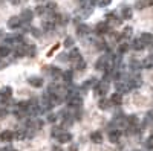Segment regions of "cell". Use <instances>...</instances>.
<instances>
[{"mask_svg":"<svg viewBox=\"0 0 153 151\" xmlns=\"http://www.w3.org/2000/svg\"><path fill=\"white\" fill-rule=\"evenodd\" d=\"M107 90H109V81H106V80L97 81V82L94 84V92H95V95H98V96H104V95L107 93Z\"/></svg>","mask_w":153,"mask_h":151,"instance_id":"cell-1","label":"cell"},{"mask_svg":"<svg viewBox=\"0 0 153 151\" xmlns=\"http://www.w3.org/2000/svg\"><path fill=\"white\" fill-rule=\"evenodd\" d=\"M127 84H129V89L130 90L132 89H138V87H141L143 80H141V77H139L138 73H133V75H130V77H129V80H127Z\"/></svg>","mask_w":153,"mask_h":151,"instance_id":"cell-2","label":"cell"},{"mask_svg":"<svg viewBox=\"0 0 153 151\" xmlns=\"http://www.w3.org/2000/svg\"><path fill=\"white\" fill-rule=\"evenodd\" d=\"M106 21L109 24H115V26H118V24H121V21H123V17L118 15L115 11H112V12H107V14H106Z\"/></svg>","mask_w":153,"mask_h":151,"instance_id":"cell-3","label":"cell"},{"mask_svg":"<svg viewBox=\"0 0 153 151\" xmlns=\"http://www.w3.org/2000/svg\"><path fill=\"white\" fill-rule=\"evenodd\" d=\"M107 32H110V24L106 21H101V23H98L97 26H95V34L97 35H104V34H107Z\"/></svg>","mask_w":153,"mask_h":151,"instance_id":"cell-4","label":"cell"},{"mask_svg":"<svg viewBox=\"0 0 153 151\" xmlns=\"http://www.w3.org/2000/svg\"><path fill=\"white\" fill-rule=\"evenodd\" d=\"M5 41H6L8 46H11V44L19 46V44H23V43H25V40H23L22 35H9V37H6V38H5Z\"/></svg>","mask_w":153,"mask_h":151,"instance_id":"cell-5","label":"cell"},{"mask_svg":"<svg viewBox=\"0 0 153 151\" xmlns=\"http://www.w3.org/2000/svg\"><path fill=\"white\" fill-rule=\"evenodd\" d=\"M32 17H34V12H32L31 9H25V11L22 12V15H20L22 24H29L31 20H32Z\"/></svg>","mask_w":153,"mask_h":151,"instance_id":"cell-6","label":"cell"},{"mask_svg":"<svg viewBox=\"0 0 153 151\" xmlns=\"http://www.w3.org/2000/svg\"><path fill=\"white\" fill-rule=\"evenodd\" d=\"M11 96H12V89L11 87H3V89H0V99H2L3 104L11 99Z\"/></svg>","mask_w":153,"mask_h":151,"instance_id":"cell-7","label":"cell"},{"mask_svg":"<svg viewBox=\"0 0 153 151\" xmlns=\"http://www.w3.org/2000/svg\"><path fill=\"white\" fill-rule=\"evenodd\" d=\"M115 89H117V92L118 93H127L130 89H129V84H127V81L124 82V81H115Z\"/></svg>","mask_w":153,"mask_h":151,"instance_id":"cell-8","label":"cell"},{"mask_svg":"<svg viewBox=\"0 0 153 151\" xmlns=\"http://www.w3.org/2000/svg\"><path fill=\"white\" fill-rule=\"evenodd\" d=\"M80 58H83L81 54H80V50L76 49V47H72V49L69 50V54H68V60H69L71 63H74V61L80 60Z\"/></svg>","mask_w":153,"mask_h":151,"instance_id":"cell-9","label":"cell"},{"mask_svg":"<svg viewBox=\"0 0 153 151\" xmlns=\"http://www.w3.org/2000/svg\"><path fill=\"white\" fill-rule=\"evenodd\" d=\"M76 34H78L80 37H86L87 34H91V28L84 23H80L78 26H76Z\"/></svg>","mask_w":153,"mask_h":151,"instance_id":"cell-10","label":"cell"},{"mask_svg":"<svg viewBox=\"0 0 153 151\" xmlns=\"http://www.w3.org/2000/svg\"><path fill=\"white\" fill-rule=\"evenodd\" d=\"M57 139H58L60 144H68V142L72 141V134L68 133V131H61V133L57 136Z\"/></svg>","mask_w":153,"mask_h":151,"instance_id":"cell-11","label":"cell"},{"mask_svg":"<svg viewBox=\"0 0 153 151\" xmlns=\"http://www.w3.org/2000/svg\"><path fill=\"white\" fill-rule=\"evenodd\" d=\"M120 139H121V131L120 130H110L109 131V141L110 142L117 144V142H120Z\"/></svg>","mask_w":153,"mask_h":151,"instance_id":"cell-12","label":"cell"},{"mask_svg":"<svg viewBox=\"0 0 153 151\" xmlns=\"http://www.w3.org/2000/svg\"><path fill=\"white\" fill-rule=\"evenodd\" d=\"M12 139H14V131L5 130V131L0 133V141H3V142H11Z\"/></svg>","mask_w":153,"mask_h":151,"instance_id":"cell-13","label":"cell"},{"mask_svg":"<svg viewBox=\"0 0 153 151\" xmlns=\"http://www.w3.org/2000/svg\"><path fill=\"white\" fill-rule=\"evenodd\" d=\"M147 46L144 44V41L141 40V38H133L132 40V49L133 50H143V49H146Z\"/></svg>","mask_w":153,"mask_h":151,"instance_id":"cell-14","label":"cell"},{"mask_svg":"<svg viewBox=\"0 0 153 151\" xmlns=\"http://www.w3.org/2000/svg\"><path fill=\"white\" fill-rule=\"evenodd\" d=\"M8 26H9L11 29H17V28H20V26H22V20H20V17H11V18L8 20Z\"/></svg>","mask_w":153,"mask_h":151,"instance_id":"cell-15","label":"cell"},{"mask_svg":"<svg viewBox=\"0 0 153 151\" xmlns=\"http://www.w3.org/2000/svg\"><path fill=\"white\" fill-rule=\"evenodd\" d=\"M149 6H153V0H138L135 3L136 9H144V8H149Z\"/></svg>","mask_w":153,"mask_h":151,"instance_id":"cell-16","label":"cell"},{"mask_svg":"<svg viewBox=\"0 0 153 151\" xmlns=\"http://www.w3.org/2000/svg\"><path fill=\"white\" fill-rule=\"evenodd\" d=\"M110 102L113 104V105H120L121 102H123V95L121 93H113L112 96H110Z\"/></svg>","mask_w":153,"mask_h":151,"instance_id":"cell-17","label":"cell"},{"mask_svg":"<svg viewBox=\"0 0 153 151\" xmlns=\"http://www.w3.org/2000/svg\"><path fill=\"white\" fill-rule=\"evenodd\" d=\"M28 82H29L32 87H42V85H43V80L38 78V77H31V78H28Z\"/></svg>","mask_w":153,"mask_h":151,"instance_id":"cell-18","label":"cell"},{"mask_svg":"<svg viewBox=\"0 0 153 151\" xmlns=\"http://www.w3.org/2000/svg\"><path fill=\"white\" fill-rule=\"evenodd\" d=\"M46 70H48V73L51 75V77H54V78L61 77V75H63V70H61V69H58V67H48Z\"/></svg>","mask_w":153,"mask_h":151,"instance_id":"cell-19","label":"cell"},{"mask_svg":"<svg viewBox=\"0 0 153 151\" xmlns=\"http://www.w3.org/2000/svg\"><path fill=\"white\" fill-rule=\"evenodd\" d=\"M74 69L75 70H84L86 69V63H84V60L83 58H80V60H76V61H74Z\"/></svg>","mask_w":153,"mask_h":151,"instance_id":"cell-20","label":"cell"},{"mask_svg":"<svg viewBox=\"0 0 153 151\" xmlns=\"http://www.w3.org/2000/svg\"><path fill=\"white\" fill-rule=\"evenodd\" d=\"M112 105V102H110V99H106V98H101L100 101H98V107L100 108H103V110H107L109 107Z\"/></svg>","mask_w":153,"mask_h":151,"instance_id":"cell-21","label":"cell"},{"mask_svg":"<svg viewBox=\"0 0 153 151\" xmlns=\"http://www.w3.org/2000/svg\"><path fill=\"white\" fill-rule=\"evenodd\" d=\"M91 141L95 142V144H101V142H103V134H101L100 131H94L91 134Z\"/></svg>","mask_w":153,"mask_h":151,"instance_id":"cell-22","label":"cell"},{"mask_svg":"<svg viewBox=\"0 0 153 151\" xmlns=\"http://www.w3.org/2000/svg\"><path fill=\"white\" fill-rule=\"evenodd\" d=\"M139 38H141V40L144 41V44H146V46H150V44L153 43V35H152V34H147V32H146V34H143L141 37H139Z\"/></svg>","mask_w":153,"mask_h":151,"instance_id":"cell-23","label":"cell"},{"mask_svg":"<svg viewBox=\"0 0 153 151\" xmlns=\"http://www.w3.org/2000/svg\"><path fill=\"white\" fill-rule=\"evenodd\" d=\"M61 78H63V81H65V82H71L72 78H74V72L72 70H65V72H63V75H61Z\"/></svg>","mask_w":153,"mask_h":151,"instance_id":"cell-24","label":"cell"},{"mask_svg":"<svg viewBox=\"0 0 153 151\" xmlns=\"http://www.w3.org/2000/svg\"><path fill=\"white\" fill-rule=\"evenodd\" d=\"M121 17L123 18H132V8H129V6H124L123 8V11H121Z\"/></svg>","mask_w":153,"mask_h":151,"instance_id":"cell-25","label":"cell"},{"mask_svg":"<svg viewBox=\"0 0 153 151\" xmlns=\"http://www.w3.org/2000/svg\"><path fill=\"white\" fill-rule=\"evenodd\" d=\"M26 136H28V131H26V130H19V131H16V133H14V139L23 141Z\"/></svg>","mask_w":153,"mask_h":151,"instance_id":"cell-26","label":"cell"},{"mask_svg":"<svg viewBox=\"0 0 153 151\" xmlns=\"http://www.w3.org/2000/svg\"><path fill=\"white\" fill-rule=\"evenodd\" d=\"M127 125H129V127H136V125H138V118L135 115L127 116Z\"/></svg>","mask_w":153,"mask_h":151,"instance_id":"cell-27","label":"cell"},{"mask_svg":"<svg viewBox=\"0 0 153 151\" xmlns=\"http://www.w3.org/2000/svg\"><path fill=\"white\" fill-rule=\"evenodd\" d=\"M127 50H129V44H127V43H121V44L118 46V49H117V54L123 55V54L127 52Z\"/></svg>","mask_w":153,"mask_h":151,"instance_id":"cell-28","label":"cell"},{"mask_svg":"<svg viewBox=\"0 0 153 151\" xmlns=\"http://www.w3.org/2000/svg\"><path fill=\"white\" fill-rule=\"evenodd\" d=\"M9 54H11V49H9V46H0V57L5 58V57H8Z\"/></svg>","mask_w":153,"mask_h":151,"instance_id":"cell-29","label":"cell"},{"mask_svg":"<svg viewBox=\"0 0 153 151\" xmlns=\"http://www.w3.org/2000/svg\"><path fill=\"white\" fill-rule=\"evenodd\" d=\"M141 67H143V63H139L138 60H132L130 61V69L132 70H139Z\"/></svg>","mask_w":153,"mask_h":151,"instance_id":"cell-30","label":"cell"},{"mask_svg":"<svg viewBox=\"0 0 153 151\" xmlns=\"http://www.w3.org/2000/svg\"><path fill=\"white\" fill-rule=\"evenodd\" d=\"M130 35H132V28L130 26H126L124 31L121 32V38H129Z\"/></svg>","mask_w":153,"mask_h":151,"instance_id":"cell-31","label":"cell"},{"mask_svg":"<svg viewBox=\"0 0 153 151\" xmlns=\"http://www.w3.org/2000/svg\"><path fill=\"white\" fill-rule=\"evenodd\" d=\"M95 82H97V81H94V80H89V81H86V82L81 85V90H83V92H84V90H87L89 87H91L92 84H95Z\"/></svg>","mask_w":153,"mask_h":151,"instance_id":"cell-32","label":"cell"},{"mask_svg":"<svg viewBox=\"0 0 153 151\" xmlns=\"http://www.w3.org/2000/svg\"><path fill=\"white\" fill-rule=\"evenodd\" d=\"M146 148L147 150H153V134L149 136V139L146 141Z\"/></svg>","mask_w":153,"mask_h":151,"instance_id":"cell-33","label":"cell"},{"mask_svg":"<svg viewBox=\"0 0 153 151\" xmlns=\"http://www.w3.org/2000/svg\"><path fill=\"white\" fill-rule=\"evenodd\" d=\"M34 55H35V46L28 44V57H34Z\"/></svg>","mask_w":153,"mask_h":151,"instance_id":"cell-34","label":"cell"},{"mask_svg":"<svg viewBox=\"0 0 153 151\" xmlns=\"http://www.w3.org/2000/svg\"><path fill=\"white\" fill-rule=\"evenodd\" d=\"M65 46H66L68 49H69L71 46H74V38H66V40H65Z\"/></svg>","mask_w":153,"mask_h":151,"instance_id":"cell-35","label":"cell"},{"mask_svg":"<svg viewBox=\"0 0 153 151\" xmlns=\"http://www.w3.org/2000/svg\"><path fill=\"white\" fill-rule=\"evenodd\" d=\"M31 34L34 35V37H40V31H38V29H35V28H31Z\"/></svg>","mask_w":153,"mask_h":151,"instance_id":"cell-36","label":"cell"},{"mask_svg":"<svg viewBox=\"0 0 153 151\" xmlns=\"http://www.w3.org/2000/svg\"><path fill=\"white\" fill-rule=\"evenodd\" d=\"M110 3V0H98V5L100 6H107Z\"/></svg>","mask_w":153,"mask_h":151,"instance_id":"cell-37","label":"cell"},{"mask_svg":"<svg viewBox=\"0 0 153 151\" xmlns=\"http://www.w3.org/2000/svg\"><path fill=\"white\" fill-rule=\"evenodd\" d=\"M57 118H58L57 115H49V116H48V121H49V122H55Z\"/></svg>","mask_w":153,"mask_h":151,"instance_id":"cell-38","label":"cell"},{"mask_svg":"<svg viewBox=\"0 0 153 151\" xmlns=\"http://www.w3.org/2000/svg\"><path fill=\"white\" fill-rule=\"evenodd\" d=\"M97 2H98V0H87V3L91 5V6H94V5H95Z\"/></svg>","mask_w":153,"mask_h":151,"instance_id":"cell-39","label":"cell"},{"mask_svg":"<svg viewBox=\"0 0 153 151\" xmlns=\"http://www.w3.org/2000/svg\"><path fill=\"white\" fill-rule=\"evenodd\" d=\"M2 151H14V148H12V147H5Z\"/></svg>","mask_w":153,"mask_h":151,"instance_id":"cell-40","label":"cell"},{"mask_svg":"<svg viewBox=\"0 0 153 151\" xmlns=\"http://www.w3.org/2000/svg\"><path fill=\"white\" fill-rule=\"evenodd\" d=\"M78 148H76V145H72V147H69V151H76Z\"/></svg>","mask_w":153,"mask_h":151,"instance_id":"cell-41","label":"cell"},{"mask_svg":"<svg viewBox=\"0 0 153 151\" xmlns=\"http://www.w3.org/2000/svg\"><path fill=\"white\" fill-rule=\"evenodd\" d=\"M52 151H61V150H60L58 147H54V148H52Z\"/></svg>","mask_w":153,"mask_h":151,"instance_id":"cell-42","label":"cell"},{"mask_svg":"<svg viewBox=\"0 0 153 151\" xmlns=\"http://www.w3.org/2000/svg\"><path fill=\"white\" fill-rule=\"evenodd\" d=\"M0 35H3V34H2V31H0Z\"/></svg>","mask_w":153,"mask_h":151,"instance_id":"cell-43","label":"cell"}]
</instances>
